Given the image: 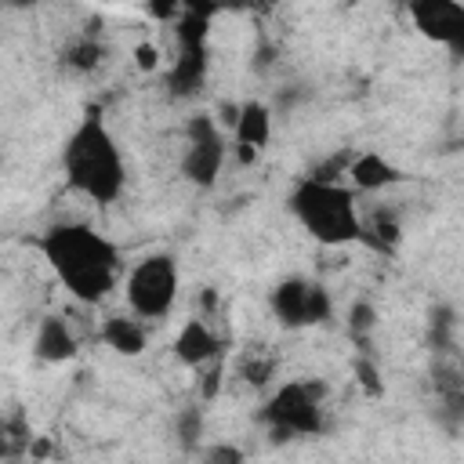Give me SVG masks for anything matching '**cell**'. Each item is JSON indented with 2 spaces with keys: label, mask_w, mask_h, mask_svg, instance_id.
Wrapping results in <instances>:
<instances>
[{
  "label": "cell",
  "mask_w": 464,
  "mask_h": 464,
  "mask_svg": "<svg viewBox=\"0 0 464 464\" xmlns=\"http://www.w3.org/2000/svg\"><path fill=\"white\" fill-rule=\"evenodd\" d=\"M36 250L44 254L58 283L83 304H102L127 276L120 246L87 221H58L44 228Z\"/></svg>",
  "instance_id": "1"
},
{
  "label": "cell",
  "mask_w": 464,
  "mask_h": 464,
  "mask_svg": "<svg viewBox=\"0 0 464 464\" xmlns=\"http://www.w3.org/2000/svg\"><path fill=\"white\" fill-rule=\"evenodd\" d=\"M62 174L72 192L105 207L127 188V160L102 112H87L62 149Z\"/></svg>",
  "instance_id": "2"
},
{
  "label": "cell",
  "mask_w": 464,
  "mask_h": 464,
  "mask_svg": "<svg viewBox=\"0 0 464 464\" xmlns=\"http://www.w3.org/2000/svg\"><path fill=\"white\" fill-rule=\"evenodd\" d=\"M286 207H290L294 221L319 246L362 243V207H359V192L348 181L304 174L294 181Z\"/></svg>",
  "instance_id": "3"
},
{
  "label": "cell",
  "mask_w": 464,
  "mask_h": 464,
  "mask_svg": "<svg viewBox=\"0 0 464 464\" xmlns=\"http://www.w3.org/2000/svg\"><path fill=\"white\" fill-rule=\"evenodd\" d=\"M178 286H181V272L174 254H145L138 257L127 276H123V294H127V308L134 315H141L145 323L167 319L174 301H178Z\"/></svg>",
  "instance_id": "4"
},
{
  "label": "cell",
  "mask_w": 464,
  "mask_h": 464,
  "mask_svg": "<svg viewBox=\"0 0 464 464\" xmlns=\"http://www.w3.org/2000/svg\"><path fill=\"white\" fill-rule=\"evenodd\" d=\"M261 420L276 439L315 435L323 431V388L312 381L279 384L261 406Z\"/></svg>",
  "instance_id": "5"
},
{
  "label": "cell",
  "mask_w": 464,
  "mask_h": 464,
  "mask_svg": "<svg viewBox=\"0 0 464 464\" xmlns=\"http://www.w3.org/2000/svg\"><path fill=\"white\" fill-rule=\"evenodd\" d=\"M225 156H228V138L225 130L218 127L214 116L199 112L185 123V149H181V174L199 185V188H210L225 167Z\"/></svg>",
  "instance_id": "6"
},
{
  "label": "cell",
  "mask_w": 464,
  "mask_h": 464,
  "mask_svg": "<svg viewBox=\"0 0 464 464\" xmlns=\"http://www.w3.org/2000/svg\"><path fill=\"white\" fill-rule=\"evenodd\" d=\"M207 18L203 11H185L178 22V58L167 72L174 94H196L207 80Z\"/></svg>",
  "instance_id": "7"
},
{
  "label": "cell",
  "mask_w": 464,
  "mask_h": 464,
  "mask_svg": "<svg viewBox=\"0 0 464 464\" xmlns=\"http://www.w3.org/2000/svg\"><path fill=\"white\" fill-rule=\"evenodd\" d=\"M272 312L286 326H315V323H326L334 315V301H330V290L323 283L304 279V276H290L272 290Z\"/></svg>",
  "instance_id": "8"
},
{
  "label": "cell",
  "mask_w": 464,
  "mask_h": 464,
  "mask_svg": "<svg viewBox=\"0 0 464 464\" xmlns=\"http://www.w3.org/2000/svg\"><path fill=\"white\" fill-rule=\"evenodd\" d=\"M406 11L424 40L464 58V0H406Z\"/></svg>",
  "instance_id": "9"
},
{
  "label": "cell",
  "mask_w": 464,
  "mask_h": 464,
  "mask_svg": "<svg viewBox=\"0 0 464 464\" xmlns=\"http://www.w3.org/2000/svg\"><path fill=\"white\" fill-rule=\"evenodd\" d=\"M221 337L210 330V323L207 319H185V326L178 330V337H174V355L185 362V366H192V370H203V366H210V362H218L221 359Z\"/></svg>",
  "instance_id": "10"
},
{
  "label": "cell",
  "mask_w": 464,
  "mask_h": 464,
  "mask_svg": "<svg viewBox=\"0 0 464 464\" xmlns=\"http://www.w3.org/2000/svg\"><path fill=\"white\" fill-rule=\"evenodd\" d=\"M232 138H236V152L239 160H254L268 138H272V112L261 102H246L236 109V123H232Z\"/></svg>",
  "instance_id": "11"
},
{
  "label": "cell",
  "mask_w": 464,
  "mask_h": 464,
  "mask_svg": "<svg viewBox=\"0 0 464 464\" xmlns=\"http://www.w3.org/2000/svg\"><path fill=\"white\" fill-rule=\"evenodd\" d=\"M80 341L72 334V326L62 315H44L36 334H33V355L40 362H69L76 355Z\"/></svg>",
  "instance_id": "12"
},
{
  "label": "cell",
  "mask_w": 464,
  "mask_h": 464,
  "mask_svg": "<svg viewBox=\"0 0 464 464\" xmlns=\"http://www.w3.org/2000/svg\"><path fill=\"white\" fill-rule=\"evenodd\" d=\"M348 181L355 192H384L402 181V170L392 160H384L381 152H362V156H352Z\"/></svg>",
  "instance_id": "13"
},
{
  "label": "cell",
  "mask_w": 464,
  "mask_h": 464,
  "mask_svg": "<svg viewBox=\"0 0 464 464\" xmlns=\"http://www.w3.org/2000/svg\"><path fill=\"white\" fill-rule=\"evenodd\" d=\"M102 341H105L112 352H120V355H138V352L145 348V341H149V334H145V319L134 315V312L109 315L105 326H102Z\"/></svg>",
  "instance_id": "14"
},
{
  "label": "cell",
  "mask_w": 464,
  "mask_h": 464,
  "mask_svg": "<svg viewBox=\"0 0 464 464\" xmlns=\"http://www.w3.org/2000/svg\"><path fill=\"white\" fill-rule=\"evenodd\" d=\"M102 44L94 40V36H76L69 47H65V65L69 69H76V72H91V69H98V62H102Z\"/></svg>",
  "instance_id": "15"
},
{
  "label": "cell",
  "mask_w": 464,
  "mask_h": 464,
  "mask_svg": "<svg viewBox=\"0 0 464 464\" xmlns=\"http://www.w3.org/2000/svg\"><path fill=\"white\" fill-rule=\"evenodd\" d=\"M236 373L246 381V384H254V388H261V384H268V377L276 373V359L261 348V352H246V355H239V362H236Z\"/></svg>",
  "instance_id": "16"
},
{
  "label": "cell",
  "mask_w": 464,
  "mask_h": 464,
  "mask_svg": "<svg viewBox=\"0 0 464 464\" xmlns=\"http://www.w3.org/2000/svg\"><path fill=\"white\" fill-rule=\"evenodd\" d=\"M156 58H160L156 47H149V44L138 47V65H141V69H156Z\"/></svg>",
  "instance_id": "17"
},
{
  "label": "cell",
  "mask_w": 464,
  "mask_h": 464,
  "mask_svg": "<svg viewBox=\"0 0 464 464\" xmlns=\"http://www.w3.org/2000/svg\"><path fill=\"white\" fill-rule=\"evenodd\" d=\"M7 4H11V7H33L36 0H7Z\"/></svg>",
  "instance_id": "18"
}]
</instances>
